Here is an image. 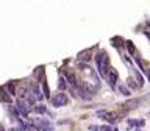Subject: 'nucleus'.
Wrapping results in <instances>:
<instances>
[{"instance_id": "1", "label": "nucleus", "mask_w": 150, "mask_h": 131, "mask_svg": "<svg viewBox=\"0 0 150 131\" xmlns=\"http://www.w3.org/2000/svg\"><path fill=\"white\" fill-rule=\"evenodd\" d=\"M95 59H97V69H98V73L102 77H106L108 75V70H109V58L106 55V52H98L97 56H95Z\"/></svg>"}, {"instance_id": "2", "label": "nucleus", "mask_w": 150, "mask_h": 131, "mask_svg": "<svg viewBox=\"0 0 150 131\" xmlns=\"http://www.w3.org/2000/svg\"><path fill=\"white\" fill-rule=\"evenodd\" d=\"M52 105L55 106V108H60V106H66L69 103V98H67V95L64 92H60V94H55L52 97Z\"/></svg>"}, {"instance_id": "3", "label": "nucleus", "mask_w": 150, "mask_h": 131, "mask_svg": "<svg viewBox=\"0 0 150 131\" xmlns=\"http://www.w3.org/2000/svg\"><path fill=\"white\" fill-rule=\"evenodd\" d=\"M31 103L28 100H19L17 101V111L20 112V116H23V117H28V114H30V111H31Z\"/></svg>"}, {"instance_id": "4", "label": "nucleus", "mask_w": 150, "mask_h": 131, "mask_svg": "<svg viewBox=\"0 0 150 131\" xmlns=\"http://www.w3.org/2000/svg\"><path fill=\"white\" fill-rule=\"evenodd\" d=\"M36 126L39 128L41 131H53V126L49 120H42V119H38L36 120Z\"/></svg>"}, {"instance_id": "5", "label": "nucleus", "mask_w": 150, "mask_h": 131, "mask_svg": "<svg viewBox=\"0 0 150 131\" xmlns=\"http://www.w3.org/2000/svg\"><path fill=\"white\" fill-rule=\"evenodd\" d=\"M31 95H33L34 100L41 101L42 98H44V92L41 90V87L38 86V84H33V87H31Z\"/></svg>"}, {"instance_id": "6", "label": "nucleus", "mask_w": 150, "mask_h": 131, "mask_svg": "<svg viewBox=\"0 0 150 131\" xmlns=\"http://www.w3.org/2000/svg\"><path fill=\"white\" fill-rule=\"evenodd\" d=\"M106 77H108V80H109V84L114 87V86H116V83H117V77H119V75H117V70H116V69H109Z\"/></svg>"}, {"instance_id": "7", "label": "nucleus", "mask_w": 150, "mask_h": 131, "mask_svg": "<svg viewBox=\"0 0 150 131\" xmlns=\"http://www.w3.org/2000/svg\"><path fill=\"white\" fill-rule=\"evenodd\" d=\"M0 101H3V103H9L11 101V95L5 90V87L0 89Z\"/></svg>"}, {"instance_id": "8", "label": "nucleus", "mask_w": 150, "mask_h": 131, "mask_svg": "<svg viewBox=\"0 0 150 131\" xmlns=\"http://www.w3.org/2000/svg\"><path fill=\"white\" fill-rule=\"evenodd\" d=\"M66 78H67L69 83H70V84H74V86H77V84H78V81H77V78H75V75L72 73V72H66Z\"/></svg>"}, {"instance_id": "9", "label": "nucleus", "mask_w": 150, "mask_h": 131, "mask_svg": "<svg viewBox=\"0 0 150 131\" xmlns=\"http://www.w3.org/2000/svg\"><path fill=\"white\" fill-rule=\"evenodd\" d=\"M139 103H141V100H130V101H127L124 106H127V109H133V108H136Z\"/></svg>"}, {"instance_id": "10", "label": "nucleus", "mask_w": 150, "mask_h": 131, "mask_svg": "<svg viewBox=\"0 0 150 131\" xmlns=\"http://www.w3.org/2000/svg\"><path fill=\"white\" fill-rule=\"evenodd\" d=\"M5 89H8V94H9V95H16V84L14 83H8L6 86H5Z\"/></svg>"}, {"instance_id": "11", "label": "nucleus", "mask_w": 150, "mask_h": 131, "mask_svg": "<svg viewBox=\"0 0 150 131\" xmlns=\"http://www.w3.org/2000/svg\"><path fill=\"white\" fill-rule=\"evenodd\" d=\"M34 112H38V114H44V112H47V108H45L44 105H38V106H34Z\"/></svg>"}, {"instance_id": "12", "label": "nucleus", "mask_w": 150, "mask_h": 131, "mask_svg": "<svg viewBox=\"0 0 150 131\" xmlns=\"http://www.w3.org/2000/svg\"><path fill=\"white\" fill-rule=\"evenodd\" d=\"M125 45H127V49H128V53H131V55H133V53H135V45H133V42H131V41H127V42H125Z\"/></svg>"}, {"instance_id": "13", "label": "nucleus", "mask_w": 150, "mask_h": 131, "mask_svg": "<svg viewBox=\"0 0 150 131\" xmlns=\"http://www.w3.org/2000/svg\"><path fill=\"white\" fill-rule=\"evenodd\" d=\"M119 92L122 94V95H125V97H128V95H130V90H128L125 86H119Z\"/></svg>"}, {"instance_id": "14", "label": "nucleus", "mask_w": 150, "mask_h": 131, "mask_svg": "<svg viewBox=\"0 0 150 131\" xmlns=\"http://www.w3.org/2000/svg\"><path fill=\"white\" fill-rule=\"evenodd\" d=\"M128 86L133 87V89H138V87H139V86H138V83H135V80H131V78L128 80Z\"/></svg>"}, {"instance_id": "15", "label": "nucleus", "mask_w": 150, "mask_h": 131, "mask_svg": "<svg viewBox=\"0 0 150 131\" xmlns=\"http://www.w3.org/2000/svg\"><path fill=\"white\" fill-rule=\"evenodd\" d=\"M58 87H60V89L61 90H64V89H66V80H60V84H58Z\"/></svg>"}, {"instance_id": "16", "label": "nucleus", "mask_w": 150, "mask_h": 131, "mask_svg": "<svg viewBox=\"0 0 150 131\" xmlns=\"http://www.w3.org/2000/svg\"><path fill=\"white\" fill-rule=\"evenodd\" d=\"M100 131H112V130H111L109 126H102V128H100Z\"/></svg>"}, {"instance_id": "17", "label": "nucleus", "mask_w": 150, "mask_h": 131, "mask_svg": "<svg viewBox=\"0 0 150 131\" xmlns=\"http://www.w3.org/2000/svg\"><path fill=\"white\" fill-rule=\"evenodd\" d=\"M0 131H5V128H3V126H2V125H0Z\"/></svg>"}]
</instances>
